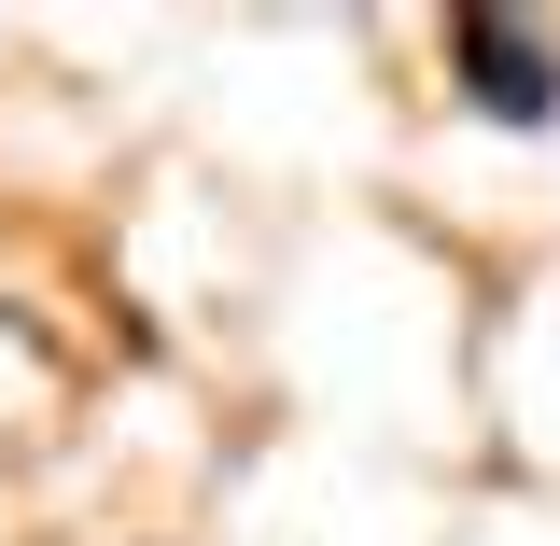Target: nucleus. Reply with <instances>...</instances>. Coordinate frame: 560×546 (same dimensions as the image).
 Instances as JSON below:
<instances>
[{
    "instance_id": "nucleus-1",
    "label": "nucleus",
    "mask_w": 560,
    "mask_h": 546,
    "mask_svg": "<svg viewBox=\"0 0 560 546\" xmlns=\"http://www.w3.org/2000/svg\"><path fill=\"white\" fill-rule=\"evenodd\" d=\"M448 70H463V98H477L490 127H547L560 113V57L518 14H448Z\"/></svg>"
}]
</instances>
